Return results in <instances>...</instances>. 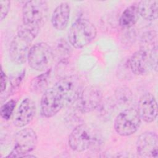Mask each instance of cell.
Masks as SVG:
<instances>
[{
	"mask_svg": "<svg viewBox=\"0 0 158 158\" xmlns=\"http://www.w3.org/2000/svg\"><path fill=\"white\" fill-rule=\"evenodd\" d=\"M128 65L133 74L136 75L145 74L151 67L149 54L147 51L141 49L135 52L128 61Z\"/></svg>",
	"mask_w": 158,
	"mask_h": 158,
	"instance_id": "obj_14",
	"label": "cell"
},
{
	"mask_svg": "<svg viewBox=\"0 0 158 158\" xmlns=\"http://www.w3.org/2000/svg\"><path fill=\"white\" fill-rule=\"evenodd\" d=\"M54 57V54L51 47L46 43L40 42L31 46L27 60L31 68L41 72L49 69Z\"/></svg>",
	"mask_w": 158,
	"mask_h": 158,
	"instance_id": "obj_5",
	"label": "cell"
},
{
	"mask_svg": "<svg viewBox=\"0 0 158 158\" xmlns=\"http://www.w3.org/2000/svg\"><path fill=\"white\" fill-rule=\"evenodd\" d=\"M35 114V103L31 99L26 98L19 106L14 115L13 123L17 127H24L32 121Z\"/></svg>",
	"mask_w": 158,
	"mask_h": 158,
	"instance_id": "obj_12",
	"label": "cell"
},
{
	"mask_svg": "<svg viewBox=\"0 0 158 158\" xmlns=\"http://www.w3.org/2000/svg\"><path fill=\"white\" fill-rule=\"evenodd\" d=\"M102 94L99 88L93 86L83 88L77 100V107L82 113L91 112L101 103Z\"/></svg>",
	"mask_w": 158,
	"mask_h": 158,
	"instance_id": "obj_10",
	"label": "cell"
},
{
	"mask_svg": "<svg viewBox=\"0 0 158 158\" xmlns=\"http://www.w3.org/2000/svg\"><path fill=\"white\" fill-rule=\"evenodd\" d=\"M70 15V7L67 2L59 4L54 10L51 15V23L57 30L62 31L68 25Z\"/></svg>",
	"mask_w": 158,
	"mask_h": 158,
	"instance_id": "obj_15",
	"label": "cell"
},
{
	"mask_svg": "<svg viewBox=\"0 0 158 158\" xmlns=\"http://www.w3.org/2000/svg\"><path fill=\"white\" fill-rule=\"evenodd\" d=\"M38 144L36 132L31 128H23L17 131L14 137V146L7 157H34L30 154Z\"/></svg>",
	"mask_w": 158,
	"mask_h": 158,
	"instance_id": "obj_4",
	"label": "cell"
},
{
	"mask_svg": "<svg viewBox=\"0 0 158 158\" xmlns=\"http://www.w3.org/2000/svg\"><path fill=\"white\" fill-rule=\"evenodd\" d=\"M56 51L57 54L62 57V60H64L66 59V57L70 54L71 47L65 40H60L57 45Z\"/></svg>",
	"mask_w": 158,
	"mask_h": 158,
	"instance_id": "obj_21",
	"label": "cell"
},
{
	"mask_svg": "<svg viewBox=\"0 0 158 158\" xmlns=\"http://www.w3.org/2000/svg\"><path fill=\"white\" fill-rule=\"evenodd\" d=\"M96 35V27L91 22L79 19L71 25L68 32V40L71 46L80 49L91 43Z\"/></svg>",
	"mask_w": 158,
	"mask_h": 158,
	"instance_id": "obj_3",
	"label": "cell"
},
{
	"mask_svg": "<svg viewBox=\"0 0 158 158\" xmlns=\"http://www.w3.org/2000/svg\"><path fill=\"white\" fill-rule=\"evenodd\" d=\"M149 62L151 67L156 72L157 70V47L156 46L152 48L149 54Z\"/></svg>",
	"mask_w": 158,
	"mask_h": 158,
	"instance_id": "obj_22",
	"label": "cell"
},
{
	"mask_svg": "<svg viewBox=\"0 0 158 158\" xmlns=\"http://www.w3.org/2000/svg\"><path fill=\"white\" fill-rule=\"evenodd\" d=\"M25 76V72L23 71L22 73H20L16 78H13L10 80V85L12 89H15V88H17L19 85L20 84L21 81H22L23 77Z\"/></svg>",
	"mask_w": 158,
	"mask_h": 158,
	"instance_id": "obj_24",
	"label": "cell"
},
{
	"mask_svg": "<svg viewBox=\"0 0 158 158\" xmlns=\"http://www.w3.org/2000/svg\"><path fill=\"white\" fill-rule=\"evenodd\" d=\"M65 106L64 102L56 88H48L43 94L40 102L41 114L46 118L56 115Z\"/></svg>",
	"mask_w": 158,
	"mask_h": 158,
	"instance_id": "obj_9",
	"label": "cell"
},
{
	"mask_svg": "<svg viewBox=\"0 0 158 158\" xmlns=\"http://www.w3.org/2000/svg\"><path fill=\"white\" fill-rule=\"evenodd\" d=\"M115 96L117 101L122 105L129 104L133 98L131 90L128 87L125 86H120L116 89Z\"/></svg>",
	"mask_w": 158,
	"mask_h": 158,
	"instance_id": "obj_19",
	"label": "cell"
},
{
	"mask_svg": "<svg viewBox=\"0 0 158 158\" xmlns=\"http://www.w3.org/2000/svg\"><path fill=\"white\" fill-rule=\"evenodd\" d=\"M1 20H3L9 12L10 7V1L8 0L1 1Z\"/></svg>",
	"mask_w": 158,
	"mask_h": 158,
	"instance_id": "obj_23",
	"label": "cell"
},
{
	"mask_svg": "<svg viewBox=\"0 0 158 158\" xmlns=\"http://www.w3.org/2000/svg\"><path fill=\"white\" fill-rule=\"evenodd\" d=\"M139 15L149 21L155 20L158 17V1L142 0L137 6Z\"/></svg>",
	"mask_w": 158,
	"mask_h": 158,
	"instance_id": "obj_16",
	"label": "cell"
},
{
	"mask_svg": "<svg viewBox=\"0 0 158 158\" xmlns=\"http://www.w3.org/2000/svg\"><path fill=\"white\" fill-rule=\"evenodd\" d=\"M138 111L141 119L147 123L154 122L157 116V103L151 93L144 94L138 102Z\"/></svg>",
	"mask_w": 158,
	"mask_h": 158,
	"instance_id": "obj_13",
	"label": "cell"
},
{
	"mask_svg": "<svg viewBox=\"0 0 158 158\" xmlns=\"http://www.w3.org/2000/svg\"><path fill=\"white\" fill-rule=\"evenodd\" d=\"M139 15L137 6H130L122 13L118 19L119 25L123 28H130L137 22Z\"/></svg>",
	"mask_w": 158,
	"mask_h": 158,
	"instance_id": "obj_17",
	"label": "cell"
},
{
	"mask_svg": "<svg viewBox=\"0 0 158 158\" xmlns=\"http://www.w3.org/2000/svg\"><path fill=\"white\" fill-rule=\"evenodd\" d=\"M0 75H1V77H0V78H1V94H2L3 92L5 91V90L6 89L8 79H7V77L5 72L3 71L2 69L1 70Z\"/></svg>",
	"mask_w": 158,
	"mask_h": 158,
	"instance_id": "obj_25",
	"label": "cell"
},
{
	"mask_svg": "<svg viewBox=\"0 0 158 158\" xmlns=\"http://www.w3.org/2000/svg\"><path fill=\"white\" fill-rule=\"evenodd\" d=\"M138 154L142 157H158V137L152 131L144 132L139 135L136 141Z\"/></svg>",
	"mask_w": 158,
	"mask_h": 158,
	"instance_id": "obj_11",
	"label": "cell"
},
{
	"mask_svg": "<svg viewBox=\"0 0 158 158\" xmlns=\"http://www.w3.org/2000/svg\"><path fill=\"white\" fill-rule=\"evenodd\" d=\"M51 69L33 78L30 85V90L35 93L45 91L47 89L51 77Z\"/></svg>",
	"mask_w": 158,
	"mask_h": 158,
	"instance_id": "obj_18",
	"label": "cell"
},
{
	"mask_svg": "<svg viewBox=\"0 0 158 158\" xmlns=\"http://www.w3.org/2000/svg\"><path fill=\"white\" fill-rule=\"evenodd\" d=\"M38 33L21 25L16 35L10 42L9 54L10 60L16 65H22L27 60L33 40Z\"/></svg>",
	"mask_w": 158,
	"mask_h": 158,
	"instance_id": "obj_1",
	"label": "cell"
},
{
	"mask_svg": "<svg viewBox=\"0 0 158 158\" xmlns=\"http://www.w3.org/2000/svg\"><path fill=\"white\" fill-rule=\"evenodd\" d=\"M48 14L46 1H28L22 7V24L25 27L39 33L45 23Z\"/></svg>",
	"mask_w": 158,
	"mask_h": 158,
	"instance_id": "obj_2",
	"label": "cell"
},
{
	"mask_svg": "<svg viewBox=\"0 0 158 158\" xmlns=\"http://www.w3.org/2000/svg\"><path fill=\"white\" fill-rule=\"evenodd\" d=\"M16 103V101L10 99L2 105L0 109V114L2 119L8 120L10 118L15 107Z\"/></svg>",
	"mask_w": 158,
	"mask_h": 158,
	"instance_id": "obj_20",
	"label": "cell"
},
{
	"mask_svg": "<svg viewBox=\"0 0 158 158\" xmlns=\"http://www.w3.org/2000/svg\"><path fill=\"white\" fill-rule=\"evenodd\" d=\"M62 98L65 106L75 103L83 89L81 80L77 75H68L59 79L53 86Z\"/></svg>",
	"mask_w": 158,
	"mask_h": 158,
	"instance_id": "obj_6",
	"label": "cell"
},
{
	"mask_svg": "<svg viewBox=\"0 0 158 158\" xmlns=\"http://www.w3.org/2000/svg\"><path fill=\"white\" fill-rule=\"evenodd\" d=\"M141 118L136 109L129 108L119 113L114 120V127L116 133L122 136L134 134L138 130Z\"/></svg>",
	"mask_w": 158,
	"mask_h": 158,
	"instance_id": "obj_8",
	"label": "cell"
},
{
	"mask_svg": "<svg viewBox=\"0 0 158 158\" xmlns=\"http://www.w3.org/2000/svg\"><path fill=\"white\" fill-rule=\"evenodd\" d=\"M98 136L94 130L85 124L77 125L69 136L70 148L76 152H83L95 145Z\"/></svg>",
	"mask_w": 158,
	"mask_h": 158,
	"instance_id": "obj_7",
	"label": "cell"
}]
</instances>
